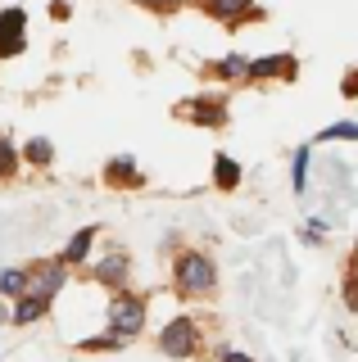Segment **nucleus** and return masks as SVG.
I'll list each match as a JSON object with an SVG mask.
<instances>
[{
  "mask_svg": "<svg viewBox=\"0 0 358 362\" xmlns=\"http://www.w3.org/2000/svg\"><path fill=\"white\" fill-rule=\"evenodd\" d=\"M173 294L186 303H204L218 294V258L200 245L177 249L173 258Z\"/></svg>",
  "mask_w": 358,
  "mask_h": 362,
  "instance_id": "f257e3e1",
  "label": "nucleus"
},
{
  "mask_svg": "<svg viewBox=\"0 0 358 362\" xmlns=\"http://www.w3.org/2000/svg\"><path fill=\"white\" fill-rule=\"evenodd\" d=\"M145 326H150V299H145L141 290H118L109 294L105 303V331H114L118 339H141Z\"/></svg>",
  "mask_w": 358,
  "mask_h": 362,
  "instance_id": "f03ea898",
  "label": "nucleus"
},
{
  "mask_svg": "<svg viewBox=\"0 0 358 362\" xmlns=\"http://www.w3.org/2000/svg\"><path fill=\"white\" fill-rule=\"evenodd\" d=\"M154 349H159L163 358H173V362H195L204 354V326H200L191 313H177V317H168L159 326Z\"/></svg>",
  "mask_w": 358,
  "mask_h": 362,
  "instance_id": "7ed1b4c3",
  "label": "nucleus"
},
{
  "mask_svg": "<svg viewBox=\"0 0 358 362\" xmlns=\"http://www.w3.org/2000/svg\"><path fill=\"white\" fill-rule=\"evenodd\" d=\"M182 122H191V127H209V132H218V127H227L231 122V100L222 95V90H204V95H191V100H182V105L173 109Z\"/></svg>",
  "mask_w": 358,
  "mask_h": 362,
  "instance_id": "20e7f679",
  "label": "nucleus"
},
{
  "mask_svg": "<svg viewBox=\"0 0 358 362\" xmlns=\"http://www.w3.org/2000/svg\"><path fill=\"white\" fill-rule=\"evenodd\" d=\"M86 281H96V286L109 290V294L132 290V254H127L122 245L105 249L100 258H91V263H86Z\"/></svg>",
  "mask_w": 358,
  "mask_h": 362,
  "instance_id": "39448f33",
  "label": "nucleus"
},
{
  "mask_svg": "<svg viewBox=\"0 0 358 362\" xmlns=\"http://www.w3.org/2000/svg\"><path fill=\"white\" fill-rule=\"evenodd\" d=\"M73 281V267H64L59 258H32L28 263V294H37V299L54 303L64 290H69Z\"/></svg>",
  "mask_w": 358,
  "mask_h": 362,
  "instance_id": "423d86ee",
  "label": "nucleus"
},
{
  "mask_svg": "<svg viewBox=\"0 0 358 362\" xmlns=\"http://www.w3.org/2000/svg\"><path fill=\"white\" fill-rule=\"evenodd\" d=\"M295 77H299V54L277 50V54H259V59H250L245 82H250V86H263V82H295Z\"/></svg>",
  "mask_w": 358,
  "mask_h": 362,
  "instance_id": "0eeeda50",
  "label": "nucleus"
},
{
  "mask_svg": "<svg viewBox=\"0 0 358 362\" xmlns=\"http://www.w3.org/2000/svg\"><path fill=\"white\" fill-rule=\"evenodd\" d=\"M28 50V9L23 5H5L0 9V64L18 59Z\"/></svg>",
  "mask_w": 358,
  "mask_h": 362,
  "instance_id": "6e6552de",
  "label": "nucleus"
},
{
  "mask_svg": "<svg viewBox=\"0 0 358 362\" xmlns=\"http://www.w3.org/2000/svg\"><path fill=\"white\" fill-rule=\"evenodd\" d=\"M191 5L200 14H209L214 23H222V28H231V32L263 18V9H254V0H191Z\"/></svg>",
  "mask_w": 358,
  "mask_h": 362,
  "instance_id": "1a4fd4ad",
  "label": "nucleus"
},
{
  "mask_svg": "<svg viewBox=\"0 0 358 362\" xmlns=\"http://www.w3.org/2000/svg\"><path fill=\"white\" fill-rule=\"evenodd\" d=\"M100 181L109 190H141L145 186V168L137 163V154H109L100 168Z\"/></svg>",
  "mask_w": 358,
  "mask_h": 362,
  "instance_id": "9d476101",
  "label": "nucleus"
},
{
  "mask_svg": "<svg viewBox=\"0 0 358 362\" xmlns=\"http://www.w3.org/2000/svg\"><path fill=\"white\" fill-rule=\"evenodd\" d=\"M96 245H100V222H86V226H77V231L64 240V249L54 258H59L64 267H73V272H82L86 263L96 258Z\"/></svg>",
  "mask_w": 358,
  "mask_h": 362,
  "instance_id": "9b49d317",
  "label": "nucleus"
},
{
  "mask_svg": "<svg viewBox=\"0 0 358 362\" xmlns=\"http://www.w3.org/2000/svg\"><path fill=\"white\" fill-rule=\"evenodd\" d=\"M245 73H250V54H241V50H231V54H222V59H209L204 64V77H209V82H218V86L245 82Z\"/></svg>",
  "mask_w": 358,
  "mask_h": 362,
  "instance_id": "f8f14e48",
  "label": "nucleus"
},
{
  "mask_svg": "<svg viewBox=\"0 0 358 362\" xmlns=\"http://www.w3.org/2000/svg\"><path fill=\"white\" fill-rule=\"evenodd\" d=\"M209 181H214V190H222V195H231V190L245 181V163L241 158H231L227 150L214 154V163H209Z\"/></svg>",
  "mask_w": 358,
  "mask_h": 362,
  "instance_id": "ddd939ff",
  "label": "nucleus"
},
{
  "mask_svg": "<svg viewBox=\"0 0 358 362\" xmlns=\"http://www.w3.org/2000/svg\"><path fill=\"white\" fill-rule=\"evenodd\" d=\"M54 303L46 299H37V294H18L14 303H9V326H18V331H28V326H37V322H46Z\"/></svg>",
  "mask_w": 358,
  "mask_h": 362,
  "instance_id": "4468645a",
  "label": "nucleus"
},
{
  "mask_svg": "<svg viewBox=\"0 0 358 362\" xmlns=\"http://www.w3.org/2000/svg\"><path fill=\"white\" fill-rule=\"evenodd\" d=\"M313 186V145H295V154H290V195L304 199Z\"/></svg>",
  "mask_w": 358,
  "mask_h": 362,
  "instance_id": "2eb2a0df",
  "label": "nucleus"
},
{
  "mask_svg": "<svg viewBox=\"0 0 358 362\" xmlns=\"http://www.w3.org/2000/svg\"><path fill=\"white\" fill-rule=\"evenodd\" d=\"M18 150H23V168H37V173H46V168L54 163V141H50V136H28Z\"/></svg>",
  "mask_w": 358,
  "mask_h": 362,
  "instance_id": "dca6fc26",
  "label": "nucleus"
},
{
  "mask_svg": "<svg viewBox=\"0 0 358 362\" xmlns=\"http://www.w3.org/2000/svg\"><path fill=\"white\" fill-rule=\"evenodd\" d=\"M18 294H28V263H9V267H0V299L14 303Z\"/></svg>",
  "mask_w": 358,
  "mask_h": 362,
  "instance_id": "f3484780",
  "label": "nucleus"
},
{
  "mask_svg": "<svg viewBox=\"0 0 358 362\" xmlns=\"http://www.w3.org/2000/svg\"><path fill=\"white\" fill-rule=\"evenodd\" d=\"M335 141H340V145H358V122L340 118V122H331V127H322L308 145H335Z\"/></svg>",
  "mask_w": 358,
  "mask_h": 362,
  "instance_id": "a211bd4d",
  "label": "nucleus"
},
{
  "mask_svg": "<svg viewBox=\"0 0 358 362\" xmlns=\"http://www.w3.org/2000/svg\"><path fill=\"white\" fill-rule=\"evenodd\" d=\"M18 173H23V150L14 145V136L0 132V181H14Z\"/></svg>",
  "mask_w": 358,
  "mask_h": 362,
  "instance_id": "6ab92c4d",
  "label": "nucleus"
},
{
  "mask_svg": "<svg viewBox=\"0 0 358 362\" xmlns=\"http://www.w3.org/2000/svg\"><path fill=\"white\" fill-rule=\"evenodd\" d=\"M122 349H127V339H118L114 331H100V335L77 339V354H122Z\"/></svg>",
  "mask_w": 358,
  "mask_h": 362,
  "instance_id": "aec40b11",
  "label": "nucleus"
},
{
  "mask_svg": "<svg viewBox=\"0 0 358 362\" xmlns=\"http://www.w3.org/2000/svg\"><path fill=\"white\" fill-rule=\"evenodd\" d=\"M327 226H331L327 218H308V222H304V231H299V240H304V245H318L322 235H327Z\"/></svg>",
  "mask_w": 358,
  "mask_h": 362,
  "instance_id": "412c9836",
  "label": "nucleus"
},
{
  "mask_svg": "<svg viewBox=\"0 0 358 362\" xmlns=\"http://www.w3.org/2000/svg\"><path fill=\"white\" fill-rule=\"evenodd\" d=\"M340 303L350 313H358V272H350V276H345V286H340Z\"/></svg>",
  "mask_w": 358,
  "mask_h": 362,
  "instance_id": "4be33fe9",
  "label": "nucleus"
},
{
  "mask_svg": "<svg viewBox=\"0 0 358 362\" xmlns=\"http://www.w3.org/2000/svg\"><path fill=\"white\" fill-rule=\"evenodd\" d=\"M340 95H345V100H358V64L340 77Z\"/></svg>",
  "mask_w": 358,
  "mask_h": 362,
  "instance_id": "5701e85b",
  "label": "nucleus"
},
{
  "mask_svg": "<svg viewBox=\"0 0 358 362\" xmlns=\"http://www.w3.org/2000/svg\"><path fill=\"white\" fill-rule=\"evenodd\" d=\"M50 18L54 23H69L73 18V5H69V0H50Z\"/></svg>",
  "mask_w": 358,
  "mask_h": 362,
  "instance_id": "b1692460",
  "label": "nucleus"
},
{
  "mask_svg": "<svg viewBox=\"0 0 358 362\" xmlns=\"http://www.w3.org/2000/svg\"><path fill=\"white\" fill-rule=\"evenodd\" d=\"M218 362H254L245 349H218Z\"/></svg>",
  "mask_w": 358,
  "mask_h": 362,
  "instance_id": "393cba45",
  "label": "nucleus"
},
{
  "mask_svg": "<svg viewBox=\"0 0 358 362\" xmlns=\"http://www.w3.org/2000/svg\"><path fill=\"white\" fill-rule=\"evenodd\" d=\"M354 263H358V240H354Z\"/></svg>",
  "mask_w": 358,
  "mask_h": 362,
  "instance_id": "a878e982",
  "label": "nucleus"
},
{
  "mask_svg": "<svg viewBox=\"0 0 358 362\" xmlns=\"http://www.w3.org/2000/svg\"><path fill=\"white\" fill-rule=\"evenodd\" d=\"M350 272H358V263H350Z\"/></svg>",
  "mask_w": 358,
  "mask_h": 362,
  "instance_id": "bb28decb",
  "label": "nucleus"
}]
</instances>
